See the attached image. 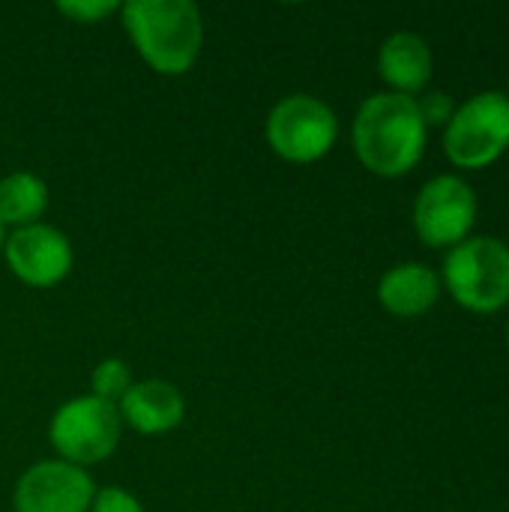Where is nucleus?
I'll use <instances>...</instances> for the list:
<instances>
[{
    "instance_id": "nucleus-1",
    "label": "nucleus",
    "mask_w": 509,
    "mask_h": 512,
    "mask_svg": "<svg viewBox=\"0 0 509 512\" xmlns=\"http://www.w3.org/2000/svg\"><path fill=\"white\" fill-rule=\"evenodd\" d=\"M426 123L417 99L402 93L369 96L354 117V150L357 159L378 177H402L426 153Z\"/></svg>"
},
{
    "instance_id": "nucleus-2",
    "label": "nucleus",
    "mask_w": 509,
    "mask_h": 512,
    "mask_svg": "<svg viewBox=\"0 0 509 512\" xmlns=\"http://www.w3.org/2000/svg\"><path fill=\"white\" fill-rule=\"evenodd\" d=\"M138 54L162 75H183L201 54L204 24L189 0H129L120 6Z\"/></svg>"
},
{
    "instance_id": "nucleus-3",
    "label": "nucleus",
    "mask_w": 509,
    "mask_h": 512,
    "mask_svg": "<svg viewBox=\"0 0 509 512\" xmlns=\"http://www.w3.org/2000/svg\"><path fill=\"white\" fill-rule=\"evenodd\" d=\"M444 285L459 306L492 315L509 303V246L498 237H468L444 258Z\"/></svg>"
},
{
    "instance_id": "nucleus-4",
    "label": "nucleus",
    "mask_w": 509,
    "mask_h": 512,
    "mask_svg": "<svg viewBox=\"0 0 509 512\" xmlns=\"http://www.w3.org/2000/svg\"><path fill=\"white\" fill-rule=\"evenodd\" d=\"M509 150V96L486 90L456 108L444 126V153L456 168H486Z\"/></svg>"
},
{
    "instance_id": "nucleus-5",
    "label": "nucleus",
    "mask_w": 509,
    "mask_h": 512,
    "mask_svg": "<svg viewBox=\"0 0 509 512\" xmlns=\"http://www.w3.org/2000/svg\"><path fill=\"white\" fill-rule=\"evenodd\" d=\"M54 450L69 465L105 462L120 444V411L96 396H78L57 408L48 426Z\"/></svg>"
},
{
    "instance_id": "nucleus-6",
    "label": "nucleus",
    "mask_w": 509,
    "mask_h": 512,
    "mask_svg": "<svg viewBox=\"0 0 509 512\" xmlns=\"http://www.w3.org/2000/svg\"><path fill=\"white\" fill-rule=\"evenodd\" d=\"M339 120L333 108L309 93L285 96L267 117V141L288 162H318L336 144Z\"/></svg>"
},
{
    "instance_id": "nucleus-7",
    "label": "nucleus",
    "mask_w": 509,
    "mask_h": 512,
    "mask_svg": "<svg viewBox=\"0 0 509 512\" xmlns=\"http://www.w3.org/2000/svg\"><path fill=\"white\" fill-rule=\"evenodd\" d=\"M474 222H477V195L456 174L432 177L414 201V228L420 240L432 249L459 246L462 240L471 237Z\"/></svg>"
},
{
    "instance_id": "nucleus-8",
    "label": "nucleus",
    "mask_w": 509,
    "mask_h": 512,
    "mask_svg": "<svg viewBox=\"0 0 509 512\" xmlns=\"http://www.w3.org/2000/svg\"><path fill=\"white\" fill-rule=\"evenodd\" d=\"M9 270L30 288H54L72 270V243L51 225L15 228L3 246Z\"/></svg>"
},
{
    "instance_id": "nucleus-9",
    "label": "nucleus",
    "mask_w": 509,
    "mask_h": 512,
    "mask_svg": "<svg viewBox=\"0 0 509 512\" xmlns=\"http://www.w3.org/2000/svg\"><path fill=\"white\" fill-rule=\"evenodd\" d=\"M96 498L84 468L63 459L33 465L15 486L18 512H87Z\"/></svg>"
},
{
    "instance_id": "nucleus-10",
    "label": "nucleus",
    "mask_w": 509,
    "mask_h": 512,
    "mask_svg": "<svg viewBox=\"0 0 509 512\" xmlns=\"http://www.w3.org/2000/svg\"><path fill=\"white\" fill-rule=\"evenodd\" d=\"M120 417L141 435H165L183 423V396L168 381H141L132 384L123 402L117 405Z\"/></svg>"
},
{
    "instance_id": "nucleus-11",
    "label": "nucleus",
    "mask_w": 509,
    "mask_h": 512,
    "mask_svg": "<svg viewBox=\"0 0 509 512\" xmlns=\"http://www.w3.org/2000/svg\"><path fill=\"white\" fill-rule=\"evenodd\" d=\"M432 69H435L432 48L417 33L408 30L393 33L378 51V72L393 87V93L414 96L426 90V84L432 81Z\"/></svg>"
},
{
    "instance_id": "nucleus-12",
    "label": "nucleus",
    "mask_w": 509,
    "mask_h": 512,
    "mask_svg": "<svg viewBox=\"0 0 509 512\" xmlns=\"http://www.w3.org/2000/svg\"><path fill=\"white\" fill-rule=\"evenodd\" d=\"M441 288V276L432 267L408 261L381 276L378 300L396 318H420L438 303Z\"/></svg>"
},
{
    "instance_id": "nucleus-13",
    "label": "nucleus",
    "mask_w": 509,
    "mask_h": 512,
    "mask_svg": "<svg viewBox=\"0 0 509 512\" xmlns=\"http://www.w3.org/2000/svg\"><path fill=\"white\" fill-rule=\"evenodd\" d=\"M48 207V186L30 171H15L0 180V222L3 225H36Z\"/></svg>"
},
{
    "instance_id": "nucleus-14",
    "label": "nucleus",
    "mask_w": 509,
    "mask_h": 512,
    "mask_svg": "<svg viewBox=\"0 0 509 512\" xmlns=\"http://www.w3.org/2000/svg\"><path fill=\"white\" fill-rule=\"evenodd\" d=\"M90 381H93V393L90 396H96V399H102L108 405H117V402H123V396L132 387V372H129V366L123 360L111 357V360H105V363H99L93 369Z\"/></svg>"
},
{
    "instance_id": "nucleus-15",
    "label": "nucleus",
    "mask_w": 509,
    "mask_h": 512,
    "mask_svg": "<svg viewBox=\"0 0 509 512\" xmlns=\"http://www.w3.org/2000/svg\"><path fill=\"white\" fill-rule=\"evenodd\" d=\"M57 9L78 24H93V21H102L105 15L117 12L120 3H114V0H75V3L63 0V3H57Z\"/></svg>"
},
{
    "instance_id": "nucleus-16",
    "label": "nucleus",
    "mask_w": 509,
    "mask_h": 512,
    "mask_svg": "<svg viewBox=\"0 0 509 512\" xmlns=\"http://www.w3.org/2000/svg\"><path fill=\"white\" fill-rule=\"evenodd\" d=\"M417 108H420V117L429 126H447L456 114V105L447 93L441 90H432V93H423V99H417Z\"/></svg>"
},
{
    "instance_id": "nucleus-17",
    "label": "nucleus",
    "mask_w": 509,
    "mask_h": 512,
    "mask_svg": "<svg viewBox=\"0 0 509 512\" xmlns=\"http://www.w3.org/2000/svg\"><path fill=\"white\" fill-rule=\"evenodd\" d=\"M90 512H144V507H141V501H138L135 495L123 492V489H117V486H108V489H102V492L93 498Z\"/></svg>"
},
{
    "instance_id": "nucleus-18",
    "label": "nucleus",
    "mask_w": 509,
    "mask_h": 512,
    "mask_svg": "<svg viewBox=\"0 0 509 512\" xmlns=\"http://www.w3.org/2000/svg\"><path fill=\"white\" fill-rule=\"evenodd\" d=\"M3 228H6V225L0 222V252H3V246H6V231H3Z\"/></svg>"
},
{
    "instance_id": "nucleus-19",
    "label": "nucleus",
    "mask_w": 509,
    "mask_h": 512,
    "mask_svg": "<svg viewBox=\"0 0 509 512\" xmlns=\"http://www.w3.org/2000/svg\"><path fill=\"white\" fill-rule=\"evenodd\" d=\"M507 345H509V327H507Z\"/></svg>"
}]
</instances>
